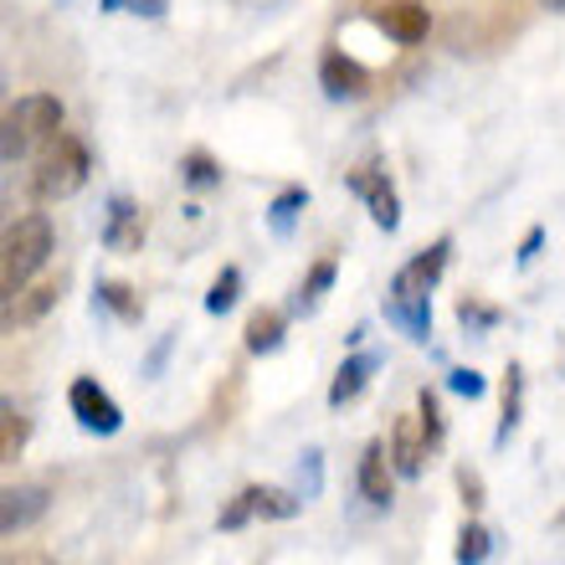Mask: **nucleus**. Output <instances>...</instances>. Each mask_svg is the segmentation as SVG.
I'll return each mask as SVG.
<instances>
[{"label": "nucleus", "mask_w": 565, "mask_h": 565, "mask_svg": "<svg viewBox=\"0 0 565 565\" xmlns=\"http://www.w3.org/2000/svg\"><path fill=\"white\" fill-rule=\"evenodd\" d=\"M67 406H73V417H77V427L83 431H98V437H114V431L124 427V412H119V402L108 396L93 375H77L73 381V391H67Z\"/></svg>", "instance_id": "39448f33"}, {"label": "nucleus", "mask_w": 565, "mask_h": 565, "mask_svg": "<svg viewBox=\"0 0 565 565\" xmlns=\"http://www.w3.org/2000/svg\"><path fill=\"white\" fill-rule=\"evenodd\" d=\"M499 319H504V313L493 309V303H478L473 294H468V298H462V303H458V324L468 329V334H483V329H493V324H499Z\"/></svg>", "instance_id": "a878e982"}, {"label": "nucleus", "mask_w": 565, "mask_h": 565, "mask_svg": "<svg viewBox=\"0 0 565 565\" xmlns=\"http://www.w3.org/2000/svg\"><path fill=\"white\" fill-rule=\"evenodd\" d=\"M88 175H93V160L83 139H73V135L46 139L42 160H36V195L42 201H67V195H77L88 185Z\"/></svg>", "instance_id": "7ed1b4c3"}, {"label": "nucleus", "mask_w": 565, "mask_h": 565, "mask_svg": "<svg viewBox=\"0 0 565 565\" xmlns=\"http://www.w3.org/2000/svg\"><path fill=\"white\" fill-rule=\"evenodd\" d=\"M46 257H52V222L46 216H21L11 222L6 232V257H0V282H6V294H21L26 278L46 268Z\"/></svg>", "instance_id": "f03ea898"}, {"label": "nucleus", "mask_w": 565, "mask_h": 565, "mask_svg": "<svg viewBox=\"0 0 565 565\" xmlns=\"http://www.w3.org/2000/svg\"><path fill=\"white\" fill-rule=\"evenodd\" d=\"M104 247H108V253H124V257L145 247V216H139V206L129 201V195H114V201H108Z\"/></svg>", "instance_id": "9b49d317"}, {"label": "nucleus", "mask_w": 565, "mask_h": 565, "mask_svg": "<svg viewBox=\"0 0 565 565\" xmlns=\"http://www.w3.org/2000/svg\"><path fill=\"white\" fill-rule=\"evenodd\" d=\"M334 273H340V263L334 257H319L309 268V278L298 282V294H294V313H313L319 303H324V294L334 288Z\"/></svg>", "instance_id": "a211bd4d"}, {"label": "nucleus", "mask_w": 565, "mask_h": 565, "mask_svg": "<svg viewBox=\"0 0 565 565\" xmlns=\"http://www.w3.org/2000/svg\"><path fill=\"white\" fill-rule=\"evenodd\" d=\"M417 417H422V427H427L431 447H443L447 427H443V406H437V391H422V396H417Z\"/></svg>", "instance_id": "c85d7f7f"}, {"label": "nucleus", "mask_w": 565, "mask_h": 565, "mask_svg": "<svg viewBox=\"0 0 565 565\" xmlns=\"http://www.w3.org/2000/svg\"><path fill=\"white\" fill-rule=\"evenodd\" d=\"M104 11H135V0H104Z\"/></svg>", "instance_id": "f704fd0d"}, {"label": "nucleus", "mask_w": 565, "mask_h": 565, "mask_svg": "<svg viewBox=\"0 0 565 565\" xmlns=\"http://www.w3.org/2000/svg\"><path fill=\"white\" fill-rule=\"evenodd\" d=\"M180 180H185L191 191H211V185H222V164L211 160L206 149H191V154L180 160Z\"/></svg>", "instance_id": "5701e85b"}, {"label": "nucleus", "mask_w": 565, "mask_h": 565, "mask_svg": "<svg viewBox=\"0 0 565 565\" xmlns=\"http://www.w3.org/2000/svg\"><path fill=\"white\" fill-rule=\"evenodd\" d=\"M375 26L386 31L391 42L417 46V42H427L431 15H427V6H422V0H386V6L375 11Z\"/></svg>", "instance_id": "1a4fd4ad"}, {"label": "nucleus", "mask_w": 565, "mask_h": 565, "mask_svg": "<svg viewBox=\"0 0 565 565\" xmlns=\"http://www.w3.org/2000/svg\"><path fill=\"white\" fill-rule=\"evenodd\" d=\"M540 247H545V226H530V237L520 242V268H530V263H535Z\"/></svg>", "instance_id": "7c9ffc66"}, {"label": "nucleus", "mask_w": 565, "mask_h": 565, "mask_svg": "<svg viewBox=\"0 0 565 565\" xmlns=\"http://www.w3.org/2000/svg\"><path fill=\"white\" fill-rule=\"evenodd\" d=\"M164 11H170V0H135V15H145V21H160Z\"/></svg>", "instance_id": "473e14b6"}, {"label": "nucleus", "mask_w": 565, "mask_h": 565, "mask_svg": "<svg viewBox=\"0 0 565 565\" xmlns=\"http://www.w3.org/2000/svg\"><path fill=\"white\" fill-rule=\"evenodd\" d=\"M520 417H524V365L509 360V371H504V417H499V431H493V447H504L509 437H514Z\"/></svg>", "instance_id": "f3484780"}, {"label": "nucleus", "mask_w": 565, "mask_h": 565, "mask_svg": "<svg viewBox=\"0 0 565 565\" xmlns=\"http://www.w3.org/2000/svg\"><path fill=\"white\" fill-rule=\"evenodd\" d=\"M57 135H62V104L52 93H26V98H15L6 108V145H0V154H6V164H15L31 145H46Z\"/></svg>", "instance_id": "f257e3e1"}, {"label": "nucleus", "mask_w": 565, "mask_h": 565, "mask_svg": "<svg viewBox=\"0 0 565 565\" xmlns=\"http://www.w3.org/2000/svg\"><path fill=\"white\" fill-rule=\"evenodd\" d=\"M447 257H452V237H437L427 253H417L396 278H391V294H427L431 298V288H437L447 273Z\"/></svg>", "instance_id": "0eeeda50"}, {"label": "nucleus", "mask_w": 565, "mask_h": 565, "mask_svg": "<svg viewBox=\"0 0 565 565\" xmlns=\"http://www.w3.org/2000/svg\"><path fill=\"white\" fill-rule=\"evenodd\" d=\"M319 489H324V452L309 447V452L298 458V493H303V499H319Z\"/></svg>", "instance_id": "bb28decb"}, {"label": "nucleus", "mask_w": 565, "mask_h": 565, "mask_svg": "<svg viewBox=\"0 0 565 565\" xmlns=\"http://www.w3.org/2000/svg\"><path fill=\"white\" fill-rule=\"evenodd\" d=\"M489 551H493V535L483 530L478 520H468L458 530V565H483L489 561Z\"/></svg>", "instance_id": "b1692460"}, {"label": "nucleus", "mask_w": 565, "mask_h": 565, "mask_svg": "<svg viewBox=\"0 0 565 565\" xmlns=\"http://www.w3.org/2000/svg\"><path fill=\"white\" fill-rule=\"evenodd\" d=\"M62 6H67V0H62Z\"/></svg>", "instance_id": "e433bc0d"}, {"label": "nucleus", "mask_w": 565, "mask_h": 565, "mask_svg": "<svg viewBox=\"0 0 565 565\" xmlns=\"http://www.w3.org/2000/svg\"><path fill=\"white\" fill-rule=\"evenodd\" d=\"M93 309H108V313H119V319H129V324H139L145 319V298L129 282H98L93 288Z\"/></svg>", "instance_id": "6ab92c4d"}, {"label": "nucleus", "mask_w": 565, "mask_h": 565, "mask_svg": "<svg viewBox=\"0 0 565 565\" xmlns=\"http://www.w3.org/2000/svg\"><path fill=\"white\" fill-rule=\"evenodd\" d=\"M427 452H431V437H427V427H422V417H402L391 427V462H396L402 478H417Z\"/></svg>", "instance_id": "f8f14e48"}, {"label": "nucleus", "mask_w": 565, "mask_h": 565, "mask_svg": "<svg viewBox=\"0 0 565 565\" xmlns=\"http://www.w3.org/2000/svg\"><path fill=\"white\" fill-rule=\"evenodd\" d=\"M31 443V422L15 412V402H0V458L15 462Z\"/></svg>", "instance_id": "412c9836"}, {"label": "nucleus", "mask_w": 565, "mask_h": 565, "mask_svg": "<svg viewBox=\"0 0 565 565\" xmlns=\"http://www.w3.org/2000/svg\"><path fill=\"white\" fill-rule=\"evenodd\" d=\"M375 371H381V355H375V350H355V355H350L340 371H334V381H329V406L340 412L344 402H355L360 391L371 386Z\"/></svg>", "instance_id": "4468645a"}, {"label": "nucleus", "mask_w": 565, "mask_h": 565, "mask_svg": "<svg viewBox=\"0 0 565 565\" xmlns=\"http://www.w3.org/2000/svg\"><path fill=\"white\" fill-rule=\"evenodd\" d=\"M309 504L303 493L288 489H263V483H247V489L232 499V504L216 514V530H242L247 520H294L298 509Z\"/></svg>", "instance_id": "20e7f679"}, {"label": "nucleus", "mask_w": 565, "mask_h": 565, "mask_svg": "<svg viewBox=\"0 0 565 565\" xmlns=\"http://www.w3.org/2000/svg\"><path fill=\"white\" fill-rule=\"evenodd\" d=\"M303 206H309V191H303V185H288V191L273 195V206H268L273 237H294V222H298V211Z\"/></svg>", "instance_id": "4be33fe9"}, {"label": "nucleus", "mask_w": 565, "mask_h": 565, "mask_svg": "<svg viewBox=\"0 0 565 565\" xmlns=\"http://www.w3.org/2000/svg\"><path fill=\"white\" fill-rule=\"evenodd\" d=\"M237 298H242V268L232 263V268H222V278L211 282L206 313H232V309H237Z\"/></svg>", "instance_id": "393cba45"}, {"label": "nucleus", "mask_w": 565, "mask_h": 565, "mask_svg": "<svg viewBox=\"0 0 565 565\" xmlns=\"http://www.w3.org/2000/svg\"><path fill=\"white\" fill-rule=\"evenodd\" d=\"M350 191L371 206V216H375V226H381V232H396V226H402V201H396V185L386 180V170H381V164L355 170V175H350Z\"/></svg>", "instance_id": "423d86ee"}, {"label": "nucleus", "mask_w": 565, "mask_h": 565, "mask_svg": "<svg viewBox=\"0 0 565 565\" xmlns=\"http://www.w3.org/2000/svg\"><path fill=\"white\" fill-rule=\"evenodd\" d=\"M458 493H462V509H468V514H478V509L489 504V489H483V473H478V468H468V462H462V468H458Z\"/></svg>", "instance_id": "cd10ccee"}, {"label": "nucleus", "mask_w": 565, "mask_h": 565, "mask_svg": "<svg viewBox=\"0 0 565 565\" xmlns=\"http://www.w3.org/2000/svg\"><path fill=\"white\" fill-rule=\"evenodd\" d=\"M319 88H324V98H334V104L365 98V93H371V73H365L355 57H344V52H324V62H319Z\"/></svg>", "instance_id": "9d476101"}, {"label": "nucleus", "mask_w": 565, "mask_h": 565, "mask_svg": "<svg viewBox=\"0 0 565 565\" xmlns=\"http://www.w3.org/2000/svg\"><path fill=\"white\" fill-rule=\"evenodd\" d=\"M46 504H52V493H46L42 483H21V489L0 493V530H6V540H15L21 530H31V524L46 514Z\"/></svg>", "instance_id": "6e6552de"}, {"label": "nucleus", "mask_w": 565, "mask_h": 565, "mask_svg": "<svg viewBox=\"0 0 565 565\" xmlns=\"http://www.w3.org/2000/svg\"><path fill=\"white\" fill-rule=\"evenodd\" d=\"M551 6H555V11H565V0H551Z\"/></svg>", "instance_id": "c9c22d12"}, {"label": "nucleus", "mask_w": 565, "mask_h": 565, "mask_svg": "<svg viewBox=\"0 0 565 565\" xmlns=\"http://www.w3.org/2000/svg\"><path fill=\"white\" fill-rule=\"evenodd\" d=\"M282 329H288V313L257 309L253 319H247V350H253V355H273L282 344Z\"/></svg>", "instance_id": "aec40b11"}, {"label": "nucleus", "mask_w": 565, "mask_h": 565, "mask_svg": "<svg viewBox=\"0 0 565 565\" xmlns=\"http://www.w3.org/2000/svg\"><path fill=\"white\" fill-rule=\"evenodd\" d=\"M447 391H458V396H468V402H478L483 391H489V381L478 371H468V365H458V371H447Z\"/></svg>", "instance_id": "c756f323"}, {"label": "nucleus", "mask_w": 565, "mask_h": 565, "mask_svg": "<svg viewBox=\"0 0 565 565\" xmlns=\"http://www.w3.org/2000/svg\"><path fill=\"white\" fill-rule=\"evenodd\" d=\"M6 565H52V555H42V551H15V555H6Z\"/></svg>", "instance_id": "72a5a7b5"}, {"label": "nucleus", "mask_w": 565, "mask_h": 565, "mask_svg": "<svg viewBox=\"0 0 565 565\" xmlns=\"http://www.w3.org/2000/svg\"><path fill=\"white\" fill-rule=\"evenodd\" d=\"M62 288L57 282H36V288H21V294H11V303H6V324H42L46 313L57 309Z\"/></svg>", "instance_id": "dca6fc26"}, {"label": "nucleus", "mask_w": 565, "mask_h": 565, "mask_svg": "<svg viewBox=\"0 0 565 565\" xmlns=\"http://www.w3.org/2000/svg\"><path fill=\"white\" fill-rule=\"evenodd\" d=\"M170 344H175V329H170V334H164V340L154 344V355H149V365H145V375H149V381H154V375H160L164 355H170Z\"/></svg>", "instance_id": "2f4dec72"}, {"label": "nucleus", "mask_w": 565, "mask_h": 565, "mask_svg": "<svg viewBox=\"0 0 565 565\" xmlns=\"http://www.w3.org/2000/svg\"><path fill=\"white\" fill-rule=\"evenodd\" d=\"M391 473H396V462H391V447L386 443H365L360 452V499L375 509L391 504Z\"/></svg>", "instance_id": "ddd939ff"}, {"label": "nucleus", "mask_w": 565, "mask_h": 565, "mask_svg": "<svg viewBox=\"0 0 565 565\" xmlns=\"http://www.w3.org/2000/svg\"><path fill=\"white\" fill-rule=\"evenodd\" d=\"M386 324H396L406 340L427 344V334H431V298L427 294H391L386 298Z\"/></svg>", "instance_id": "2eb2a0df"}]
</instances>
